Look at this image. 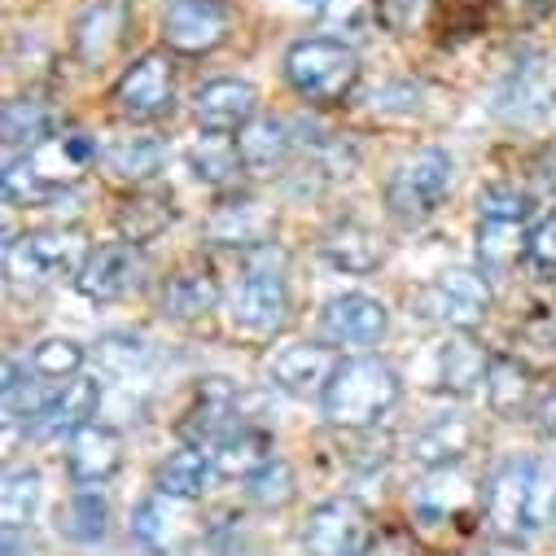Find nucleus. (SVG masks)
Here are the masks:
<instances>
[{
	"label": "nucleus",
	"mask_w": 556,
	"mask_h": 556,
	"mask_svg": "<svg viewBox=\"0 0 556 556\" xmlns=\"http://www.w3.org/2000/svg\"><path fill=\"white\" fill-rule=\"evenodd\" d=\"M399 390H403L399 372L386 359H372V355L342 359L333 381L320 394L325 421L338 426V430H368L399 403Z\"/></svg>",
	"instance_id": "nucleus-1"
},
{
	"label": "nucleus",
	"mask_w": 556,
	"mask_h": 556,
	"mask_svg": "<svg viewBox=\"0 0 556 556\" xmlns=\"http://www.w3.org/2000/svg\"><path fill=\"white\" fill-rule=\"evenodd\" d=\"M286 79L294 84L299 97H307L316 105H338L359 84V58L351 45H342L333 36H307V40L290 45Z\"/></svg>",
	"instance_id": "nucleus-2"
},
{
	"label": "nucleus",
	"mask_w": 556,
	"mask_h": 556,
	"mask_svg": "<svg viewBox=\"0 0 556 556\" xmlns=\"http://www.w3.org/2000/svg\"><path fill=\"white\" fill-rule=\"evenodd\" d=\"M88 237L79 228H36L23 232L5 245V263L14 281H31V286H49L62 276H79L88 263Z\"/></svg>",
	"instance_id": "nucleus-3"
},
{
	"label": "nucleus",
	"mask_w": 556,
	"mask_h": 556,
	"mask_svg": "<svg viewBox=\"0 0 556 556\" xmlns=\"http://www.w3.org/2000/svg\"><path fill=\"white\" fill-rule=\"evenodd\" d=\"M447 189H452V154L430 146L394 167V176L386 185V206L403 224H421L443 206Z\"/></svg>",
	"instance_id": "nucleus-4"
},
{
	"label": "nucleus",
	"mask_w": 556,
	"mask_h": 556,
	"mask_svg": "<svg viewBox=\"0 0 556 556\" xmlns=\"http://www.w3.org/2000/svg\"><path fill=\"white\" fill-rule=\"evenodd\" d=\"M416 307H421L426 320H439L447 329L469 333L491 312V286H486V276H478L469 267H452V271H439L434 281L421 290Z\"/></svg>",
	"instance_id": "nucleus-5"
},
{
	"label": "nucleus",
	"mask_w": 556,
	"mask_h": 556,
	"mask_svg": "<svg viewBox=\"0 0 556 556\" xmlns=\"http://www.w3.org/2000/svg\"><path fill=\"white\" fill-rule=\"evenodd\" d=\"M372 543V517L355 495H333L312 508L303 526V547L312 556H364Z\"/></svg>",
	"instance_id": "nucleus-6"
},
{
	"label": "nucleus",
	"mask_w": 556,
	"mask_h": 556,
	"mask_svg": "<svg viewBox=\"0 0 556 556\" xmlns=\"http://www.w3.org/2000/svg\"><path fill=\"white\" fill-rule=\"evenodd\" d=\"M228 316H232V329H241L250 338L281 333L286 320H290L286 276L281 271H267V267H254L250 276H241L232 299H228Z\"/></svg>",
	"instance_id": "nucleus-7"
},
{
	"label": "nucleus",
	"mask_w": 556,
	"mask_h": 556,
	"mask_svg": "<svg viewBox=\"0 0 556 556\" xmlns=\"http://www.w3.org/2000/svg\"><path fill=\"white\" fill-rule=\"evenodd\" d=\"M228 27L232 23H228V10L219 0H172L167 18H163V40L176 53L202 58L228 40Z\"/></svg>",
	"instance_id": "nucleus-8"
},
{
	"label": "nucleus",
	"mask_w": 556,
	"mask_h": 556,
	"mask_svg": "<svg viewBox=\"0 0 556 556\" xmlns=\"http://www.w3.org/2000/svg\"><path fill=\"white\" fill-rule=\"evenodd\" d=\"M114 101L127 118H159L172 110L176 101V71L163 53H146V58H136L123 79L114 84Z\"/></svg>",
	"instance_id": "nucleus-9"
},
{
	"label": "nucleus",
	"mask_w": 556,
	"mask_h": 556,
	"mask_svg": "<svg viewBox=\"0 0 556 556\" xmlns=\"http://www.w3.org/2000/svg\"><path fill=\"white\" fill-rule=\"evenodd\" d=\"M185 508L189 504L167 500V495L154 491L150 500H141V504H136V513H131V539L141 543L146 552H154V556L189 552L193 539H198V526H193V517Z\"/></svg>",
	"instance_id": "nucleus-10"
},
{
	"label": "nucleus",
	"mask_w": 556,
	"mask_h": 556,
	"mask_svg": "<svg viewBox=\"0 0 556 556\" xmlns=\"http://www.w3.org/2000/svg\"><path fill=\"white\" fill-rule=\"evenodd\" d=\"M18 159L27 163V172H31L49 193H58V189L75 185V180L97 163V141H92V136H84V131H62V136H49V141L23 150Z\"/></svg>",
	"instance_id": "nucleus-11"
},
{
	"label": "nucleus",
	"mask_w": 556,
	"mask_h": 556,
	"mask_svg": "<svg viewBox=\"0 0 556 556\" xmlns=\"http://www.w3.org/2000/svg\"><path fill=\"white\" fill-rule=\"evenodd\" d=\"M136 276H141V254H136V245L131 241H105L88 254L84 271L75 276V286L88 303H114L136 286Z\"/></svg>",
	"instance_id": "nucleus-12"
},
{
	"label": "nucleus",
	"mask_w": 556,
	"mask_h": 556,
	"mask_svg": "<svg viewBox=\"0 0 556 556\" xmlns=\"http://www.w3.org/2000/svg\"><path fill=\"white\" fill-rule=\"evenodd\" d=\"M530 491H534V460H508L486 486V521L495 534L517 539L530 534Z\"/></svg>",
	"instance_id": "nucleus-13"
},
{
	"label": "nucleus",
	"mask_w": 556,
	"mask_h": 556,
	"mask_svg": "<svg viewBox=\"0 0 556 556\" xmlns=\"http://www.w3.org/2000/svg\"><path fill=\"white\" fill-rule=\"evenodd\" d=\"M386 325H390L386 303L372 294H359V290L329 299L320 312V333L329 342H342V346H368L386 333Z\"/></svg>",
	"instance_id": "nucleus-14"
},
{
	"label": "nucleus",
	"mask_w": 556,
	"mask_h": 556,
	"mask_svg": "<svg viewBox=\"0 0 556 556\" xmlns=\"http://www.w3.org/2000/svg\"><path fill=\"white\" fill-rule=\"evenodd\" d=\"M202 131H245L258 114V88L245 79H211L193 97Z\"/></svg>",
	"instance_id": "nucleus-15"
},
{
	"label": "nucleus",
	"mask_w": 556,
	"mask_h": 556,
	"mask_svg": "<svg viewBox=\"0 0 556 556\" xmlns=\"http://www.w3.org/2000/svg\"><path fill=\"white\" fill-rule=\"evenodd\" d=\"M66 469L79 486H101L110 482L118 469H123V434L101 426V421H88L84 430L71 434L66 443Z\"/></svg>",
	"instance_id": "nucleus-16"
},
{
	"label": "nucleus",
	"mask_w": 556,
	"mask_h": 556,
	"mask_svg": "<svg viewBox=\"0 0 556 556\" xmlns=\"http://www.w3.org/2000/svg\"><path fill=\"white\" fill-rule=\"evenodd\" d=\"M97 403H101V381L97 377H71L66 386H62V394L53 399V407L45 412V416H36V421L23 430L27 439H40V443H49V439H71L75 430H84L92 416H97Z\"/></svg>",
	"instance_id": "nucleus-17"
},
{
	"label": "nucleus",
	"mask_w": 556,
	"mask_h": 556,
	"mask_svg": "<svg viewBox=\"0 0 556 556\" xmlns=\"http://www.w3.org/2000/svg\"><path fill=\"white\" fill-rule=\"evenodd\" d=\"M271 381L281 386V390H290V394H312V390H320L325 394V386L333 381V372H338V359H333V351L329 346H316V342H294V346H281L271 355Z\"/></svg>",
	"instance_id": "nucleus-18"
},
{
	"label": "nucleus",
	"mask_w": 556,
	"mask_h": 556,
	"mask_svg": "<svg viewBox=\"0 0 556 556\" xmlns=\"http://www.w3.org/2000/svg\"><path fill=\"white\" fill-rule=\"evenodd\" d=\"M271 434L258 430V426H237L228 430L219 443H211V460H215V473L219 478H254L258 469H267L276 456H271Z\"/></svg>",
	"instance_id": "nucleus-19"
},
{
	"label": "nucleus",
	"mask_w": 556,
	"mask_h": 556,
	"mask_svg": "<svg viewBox=\"0 0 556 556\" xmlns=\"http://www.w3.org/2000/svg\"><path fill=\"white\" fill-rule=\"evenodd\" d=\"M215 478H219V473H215L211 452L185 447V452H172V456L154 469V491L167 495V500H180V504H198Z\"/></svg>",
	"instance_id": "nucleus-20"
},
{
	"label": "nucleus",
	"mask_w": 556,
	"mask_h": 556,
	"mask_svg": "<svg viewBox=\"0 0 556 556\" xmlns=\"http://www.w3.org/2000/svg\"><path fill=\"white\" fill-rule=\"evenodd\" d=\"M237 146H241V163L245 172L254 176H276L286 163H290V150H294V136L281 118H254L241 136H237Z\"/></svg>",
	"instance_id": "nucleus-21"
},
{
	"label": "nucleus",
	"mask_w": 556,
	"mask_h": 556,
	"mask_svg": "<svg viewBox=\"0 0 556 556\" xmlns=\"http://www.w3.org/2000/svg\"><path fill=\"white\" fill-rule=\"evenodd\" d=\"M123 27H127V5H123V0H101V5H92V10L75 23V53H79L88 66H101V62L118 49Z\"/></svg>",
	"instance_id": "nucleus-22"
},
{
	"label": "nucleus",
	"mask_w": 556,
	"mask_h": 556,
	"mask_svg": "<svg viewBox=\"0 0 556 556\" xmlns=\"http://www.w3.org/2000/svg\"><path fill=\"white\" fill-rule=\"evenodd\" d=\"M163 163H167V146L150 141V136H127V141H114L101 154V167L123 185H150L163 172Z\"/></svg>",
	"instance_id": "nucleus-23"
},
{
	"label": "nucleus",
	"mask_w": 556,
	"mask_h": 556,
	"mask_svg": "<svg viewBox=\"0 0 556 556\" xmlns=\"http://www.w3.org/2000/svg\"><path fill=\"white\" fill-rule=\"evenodd\" d=\"M159 303H163V316L172 320H202L219 307V286L211 271H176L163 286Z\"/></svg>",
	"instance_id": "nucleus-24"
},
{
	"label": "nucleus",
	"mask_w": 556,
	"mask_h": 556,
	"mask_svg": "<svg viewBox=\"0 0 556 556\" xmlns=\"http://www.w3.org/2000/svg\"><path fill=\"white\" fill-rule=\"evenodd\" d=\"M469 447H473V426L460 421V416H443V421H434L430 430H421L412 439V456H416V465H426V469H447Z\"/></svg>",
	"instance_id": "nucleus-25"
},
{
	"label": "nucleus",
	"mask_w": 556,
	"mask_h": 556,
	"mask_svg": "<svg viewBox=\"0 0 556 556\" xmlns=\"http://www.w3.org/2000/svg\"><path fill=\"white\" fill-rule=\"evenodd\" d=\"M534 394V381H530V368L517 364L513 355H495L491 359V372H486V403L495 416H504V421H517V416L526 412Z\"/></svg>",
	"instance_id": "nucleus-26"
},
{
	"label": "nucleus",
	"mask_w": 556,
	"mask_h": 556,
	"mask_svg": "<svg viewBox=\"0 0 556 556\" xmlns=\"http://www.w3.org/2000/svg\"><path fill=\"white\" fill-rule=\"evenodd\" d=\"M189 167H193V176L202 180V185H232L237 180V172H245V163H241V146L232 141L228 131H202L198 141H193V150H189Z\"/></svg>",
	"instance_id": "nucleus-27"
},
{
	"label": "nucleus",
	"mask_w": 556,
	"mask_h": 556,
	"mask_svg": "<svg viewBox=\"0 0 556 556\" xmlns=\"http://www.w3.org/2000/svg\"><path fill=\"white\" fill-rule=\"evenodd\" d=\"M491 372V359L482 355L478 342L469 338H452L439 346V386L447 394H473Z\"/></svg>",
	"instance_id": "nucleus-28"
},
{
	"label": "nucleus",
	"mask_w": 556,
	"mask_h": 556,
	"mask_svg": "<svg viewBox=\"0 0 556 556\" xmlns=\"http://www.w3.org/2000/svg\"><path fill=\"white\" fill-rule=\"evenodd\" d=\"M58 530L71 543H101L110 530V504L105 495H97L92 486H84L79 495L66 500V508H58Z\"/></svg>",
	"instance_id": "nucleus-29"
},
{
	"label": "nucleus",
	"mask_w": 556,
	"mask_h": 556,
	"mask_svg": "<svg viewBox=\"0 0 556 556\" xmlns=\"http://www.w3.org/2000/svg\"><path fill=\"white\" fill-rule=\"evenodd\" d=\"M504 101H508V110H513L517 118L547 114V110L556 105V75H552V66H547V62H526V66H517L513 92H508Z\"/></svg>",
	"instance_id": "nucleus-30"
},
{
	"label": "nucleus",
	"mask_w": 556,
	"mask_h": 556,
	"mask_svg": "<svg viewBox=\"0 0 556 556\" xmlns=\"http://www.w3.org/2000/svg\"><path fill=\"white\" fill-rule=\"evenodd\" d=\"M5 146L10 150H31L53 136V110L40 97H14L5 105Z\"/></svg>",
	"instance_id": "nucleus-31"
},
{
	"label": "nucleus",
	"mask_w": 556,
	"mask_h": 556,
	"mask_svg": "<svg viewBox=\"0 0 556 556\" xmlns=\"http://www.w3.org/2000/svg\"><path fill=\"white\" fill-rule=\"evenodd\" d=\"M40 508V469L23 465L5 473V486H0V521H5V534H18L23 526H31Z\"/></svg>",
	"instance_id": "nucleus-32"
},
{
	"label": "nucleus",
	"mask_w": 556,
	"mask_h": 556,
	"mask_svg": "<svg viewBox=\"0 0 556 556\" xmlns=\"http://www.w3.org/2000/svg\"><path fill=\"white\" fill-rule=\"evenodd\" d=\"M172 219H176L172 198H163V193H141V198H131V202L118 211V232H123V241H131V245H146V241H154Z\"/></svg>",
	"instance_id": "nucleus-33"
},
{
	"label": "nucleus",
	"mask_w": 556,
	"mask_h": 556,
	"mask_svg": "<svg viewBox=\"0 0 556 556\" xmlns=\"http://www.w3.org/2000/svg\"><path fill=\"white\" fill-rule=\"evenodd\" d=\"M320 250H325V258H329L333 267H342V271H372L377 258H381L372 232L359 228V224H338V228H329L325 241H320Z\"/></svg>",
	"instance_id": "nucleus-34"
},
{
	"label": "nucleus",
	"mask_w": 556,
	"mask_h": 556,
	"mask_svg": "<svg viewBox=\"0 0 556 556\" xmlns=\"http://www.w3.org/2000/svg\"><path fill=\"white\" fill-rule=\"evenodd\" d=\"M530 245V232H521V224H495V219H482L478 228V258L486 271H504L513 267Z\"/></svg>",
	"instance_id": "nucleus-35"
},
{
	"label": "nucleus",
	"mask_w": 556,
	"mask_h": 556,
	"mask_svg": "<svg viewBox=\"0 0 556 556\" xmlns=\"http://www.w3.org/2000/svg\"><path fill=\"white\" fill-rule=\"evenodd\" d=\"M84 368V346L71 338H45L31 351V372L36 377H53V381H71Z\"/></svg>",
	"instance_id": "nucleus-36"
},
{
	"label": "nucleus",
	"mask_w": 556,
	"mask_h": 556,
	"mask_svg": "<svg viewBox=\"0 0 556 556\" xmlns=\"http://www.w3.org/2000/svg\"><path fill=\"white\" fill-rule=\"evenodd\" d=\"M534 211V198L517 185H491L478 193V215L495 219V224H526Z\"/></svg>",
	"instance_id": "nucleus-37"
},
{
	"label": "nucleus",
	"mask_w": 556,
	"mask_h": 556,
	"mask_svg": "<svg viewBox=\"0 0 556 556\" xmlns=\"http://www.w3.org/2000/svg\"><path fill=\"white\" fill-rule=\"evenodd\" d=\"M146 359H150L146 342L131 338V333H105V338L97 342V364H101V372H110V377H131Z\"/></svg>",
	"instance_id": "nucleus-38"
},
{
	"label": "nucleus",
	"mask_w": 556,
	"mask_h": 556,
	"mask_svg": "<svg viewBox=\"0 0 556 556\" xmlns=\"http://www.w3.org/2000/svg\"><path fill=\"white\" fill-rule=\"evenodd\" d=\"M294 495H299V478L286 460H271L267 469H258L250 478V500L263 504V508H286Z\"/></svg>",
	"instance_id": "nucleus-39"
},
{
	"label": "nucleus",
	"mask_w": 556,
	"mask_h": 556,
	"mask_svg": "<svg viewBox=\"0 0 556 556\" xmlns=\"http://www.w3.org/2000/svg\"><path fill=\"white\" fill-rule=\"evenodd\" d=\"M211 232H215L219 241H228V245H250V241H258V237L267 232V215H258L254 202H245L241 211L228 206V211L211 224Z\"/></svg>",
	"instance_id": "nucleus-40"
},
{
	"label": "nucleus",
	"mask_w": 556,
	"mask_h": 556,
	"mask_svg": "<svg viewBox=\"0 0 556 556\" xmlns=\"http://www.w3.org/2000/svg\"><path fill=\"white\" fill-rule=\"evenodd\" d=\"M556 517V465L534 460V491H530V534H539Z\"/></svg>",
	"instance_id": "nucleus-41"
},
{
	"label": "nucleus",
	"mask_w": 556,
	"mask_h": 556,
	"mask_svg": "<svg viewBox=\"0 0 556 556\" xmlns=\"http://www.w3.org/2000/svg\"><path fill=\"white\" fill-rule=\"evenodd\" d=\"M526 258H530L539 271H556V211H552V215L530 232Z\"/></svg>",
	"instance_id": "nucleus-42"
},
{
	"label": "nucleus",
	"mask_w": 556,
	"mask_h": 556,
	"mask_svg": "<svg viewBox=\"0 0 556 556\" xmlns=\"http://www.w3.org/2000/svg\"><path fill=\"white\" fill-rule=\"evenodd\" d=\"M426 0H377V23L386 31H407L416 18H421Z\"/></svg>",
	"instance_id": "nucleus-43"
},
{
	"label": "nucleus",
	"mask_w": 556,
	"mask_h": 556,
	"mask_svg": "<svg viewBox=\"0 0 556 556\" xmlns=\"http://www.w3.org/2000/svg\"><path fill=\"white\" fill-rule=\"evenodd\" d=\"M552 439H556V421H552Z\"/></svg>",
	"instance_id": "nucleus-44"
},
{
	"label": "nucleus",
	"mask_w": 556,
	"mask_h": 556,
	"mask_svg": "<svg viewBox=\"0 0 556 556\" xmlns=\"http://www.w3.org/2000/svg\"><path fill=\"white\" fill-rule=\"evenodd\" d=\"M303 5H316V0H303Z\"/></svg>",
	"instance_id": "nucleus-45"
},
{
	"label": "nucleus",
	"mask_w": 556,
	"mask_h": 556,
	"mask_svg": "<svg viewBox=\"0 0 556 556\" xmlns=\"http://www.w3.org/2000/svg\"><path fill=\"white\" fill-rule=\"evenodd\" d=\"M219 5H224V0H219Z\"/></svg>",
	"instance_id": "nucleus-46"
}]
</instances>
